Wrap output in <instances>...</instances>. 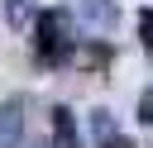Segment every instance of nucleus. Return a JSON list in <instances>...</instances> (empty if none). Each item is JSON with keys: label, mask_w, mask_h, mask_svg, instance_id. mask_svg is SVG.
Segmentation results:
<instances>
[{"label": "nucleus", "mask_w": 153, "mask_h": 148, "mask_svg": "<svg viewBox=\"0 0 153 148\" xmlns=\"http://www.w3.org/2000/svg\"><path fill=\"white\" fill-rule=\"evenodd\" d=\"M100 148H134V143H129V138H120V134H115V138H110V143H100Z\"/></svg>", "instance_id": "obj_9"}, {"label": "nucleus", "mask_w": 153, "mask_h": 148, "mask_svg": "<svg viewBox=\"0 0 153 148\" xmlns=\"http://www.w3.org/2000/svg\"><path fill=\"white\" fill-rule=\"evenodd\" d=\"M48 148H81V134H76V115L67 105L53 110V143Z\"/></svg>", "instance_id": "obj_3"}, {"label": "nucleus", "mask_w": 153, "mask_h": 148, "mask_svg": "<svg viewBox=\"0 0 153 148\" xmlns=\"http://www.w3.org/2000/svg\"><path fill=\"white\" fill-rule=\"evenodd\" d=\"M91 134H96L100 143L115 138V119H110V110H96V115H91Z\"/></svg>", "instance_id": "obj_5"}, {"label": "nucleus", "mask_w": 153, "mask_h": 148, "mask_svg": "<svg viewBox=\"0 0 153 148\" xmlns=\"http://www.w3.org/2000/svg\"><path fill=\"white\" fill-rule=\"evenodd\" d=\"M29 14H33V0H5V19H10L14 29H24Z\"/></svg>", "instance_id": "obj_6"}, {"label": "nucleus", "mask_w": 153, "mask_h": 148, "mask_svg": "<svg viewBox=\"0 0 153 148\" xmlns=\"http://www.w3.org/2000/svg\"><path fill=\"white\" fill-rule=\"evenodd\" d=\"M29 148H48V143H29Z\"/></svg>", "instance_id": "obj_10"}, {"label": "nucleus", "mask_w": 153, "mask_h": 148, "mask_svg": "<svg viewBox=\"0 0 153 148\" xmlns=\"http://www.w3.org/2000/svg\"><path fill=\"white\" fill-rule=\"evenodd\" d=\"M33 57L43 67H62L72 57V24L62 10H38L33 19Z\"/></svg>", "instance_id": "obj_1"}, {"label": "nucleus", "mask_w": 153, "mask_h": 148, "mask_svg": "<svg viewBox=\"0 0 153 148\" xmlns=\"http://www.w3.org/2000/svg\"><path fill=\"white\" fill-rule=\"evenodd\" d=\"M139 38H143V53L153 57V10H139Z\"/></svg>", "instance_id": "obj_7"}, {"label": "nucleus", "mask_w": 153, "mask_h": 148, "mask_svg": "<svg viewBox=\"0 0 153 148\" xmlns=\"http://www.w3.org/2000/svg\"><path fill=\"white\" fill-rule=\"evenodd\" d=\"M139 124H153V86L139 95Z\"/></svg>", "instance_id": "obj_8"}, {"label": "nucleus", "mask_w": 153, "mask_h": 148, "mask_svg": "<svg viewBox=\"0 0 153 148\" xmlns=\"http://www.w3.org/2000/svg\"><path fill=\"white\" fill-rule=\"evenodd\" d=\"M24 115H29L24 95L0 100V148H19V138H24Z\"/></svg>", "instance_id": "obj_2"}, {"label": "nucleus", "mask_w": 153, "mask_h": 148, "mask_svg": "<svg viewBox=\"0 0 153 148\" xmlns=\"http://www.w3.org/2000/svg\"><path fill=\"white\" fill-rule=\"evenodd\" d=\"M81 19H86L91 29H115L120 5H115V0H81Z\"/></svg>", "instance_id": "obj_4"}]
</instances>
